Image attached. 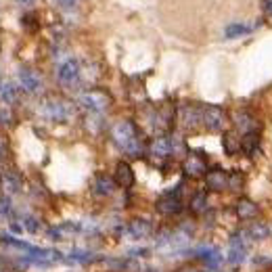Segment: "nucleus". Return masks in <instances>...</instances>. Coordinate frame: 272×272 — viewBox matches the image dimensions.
Here are the masks:
<instances>
[{"instance_id":"4468645a","label":"nucleus","mask_w":272,"mask_h":272,"mask_svg":"<svg viewBox=\"0 0 272 272\" xmlns=\"http://www.w3.org/2000/svg\"><path fill=\"white\" fill-rule=\"evenodd\" d=\"M264 9H266L268 13H272V0H266V2H264Z\"/></svg>"},{"instance_id":"9d476101","label":"nucleus","mask_w":272,"mask_h":272,"mask_svg":"<svg viewBox=\"0 0 272 272\" xmlns=\"http://www.w3.org/2000/svg\"><path fill=\"white\" fill-rule=\"evenodd\" d=\"M186 170H189V174H203L205 172V166L199 159H191L189 163H186Z\"/></svg>"},{"instance_id":"7ed1b4c3","label":"nucleus","mask_w":272,"mask_h":272,"mask_svg":"<svg viewBox=\"0 0 272 272\" xmlns=\"http://www.w3.org/2000/svg\"><path fill=\"white\" fill-rule=\"evenodd\" d=\"M258 212H260L258 205H255L253 201H249V199H241L239 205H237V214H239L241 220H251V218L258 216Z\"/></svg>"},{"instance_id":"f03ea898","label":"nucleus","mask_w":272,"mask_h":272,"mask_svg":"<svg viewBox=\"0 0 272 272\" xmlns=\"http://www.w3.org/2000/svg\"><path fill=\"white\" fill-rule=\"evenodd\" d=\"M245 258H247V245H245V239L232 237L230 247H228V262H232V264H241V262H245Z\"/></svg>"},{"instance_id":"20e7f679","label":"nucleus","mask_w":272,"mask_h":272,"mask_svg":"<svg viewBox=\"0 0 272 272\" xmlns=\"http://www.w3.org/2000/svg\"><path fill=\"white\" fill-rule=\"evenodd\" d=\"M258 145H260V134H258V132H247L245 138L241 141V149L247 151V153H253L255 149H258Z\"/></svg>"},{"instance_id":"0eeeda50","label":"nucleus","mask_w":272,"mask_h":272,"mask_svg":"<svg viewBox=\"0 0 272 272\" xmlns=\"http://www.w3.org/2000/svg\"><path fill=\"white\" fill-rule=\"evenodd\" d=\"M118 180L124 186H130L132 182H134V174H132L128 163H120V166H118Z\"/></svg>"},{"instance_id":"1a4fd4ad","label":"nucleus","mask_w":272,"mask_h":272,"mask_svg":"<svg viewBox=\"0 0 272 272\" xmlns=\"http://www.w3.org/2000/svg\"><path fill=\"white\" fill-rule=\"evenodd\" d=\"M224 149H226L228 153H237L241 149V143L232 134H226V138H224Z\"/></svg>"},{"instance_id":"f8f14e48","label":"nucleus","mask_w":272,"mask_h":272,"mask_svg":"<svg viewBox=\"0 0 272 272\" xmlns=\"http://www.w3.org/2000/svg\"><path fill=\"white\" fill-rule=\"evenodd\" d=\"M237 118H239L237 124L241 126V130H245V132H247V130L251 128V115H249V113H243V111H241V113L237 115Z\"/></svg>"},{"instance_id":"6e6552de","label":"nucleus","mask_w":272,"mask_h":272,"mask_svg":"<svg viewBox=\"0 0 272 272\" xmlns=\"http://www.w3.org/2000/svg\"><path fill=\"white\" fill-rule=\"evenodd\" d=\"M247 235H249L251 239H262V237H266L268 235V228L264 226L262 222H258V224H253V226L247 230Z\"/></svg>"},{"instance_id":"423d86ee","label":"nucleus","mask_w":272,"mask_h":272,"mask_svg":"<svg viewBox=\"0 0 272 272\" xmlns=\"http://www.w3.org/2000/svg\"><path fill=\"white\" fill-rule=\"evenodd\" d=\"M247 32H249V25H245V23H230V25H226V29H224V36L226 38H241L245 36Z\"/></svg>"},{"instance_id":"ddd939ff","label":"nucleus","mask_w":272,"mask_h":272,"mask_svg":"<svg viewBox=\"0 0 272 272\" xmlns=\"http://www.w3.org/2000/svg\"><path fill=\"white\" fill-rule=\"evenodd\" d=\"M75 75V63H67L63 67V72H61V77L63 80H69V77H74Z\"/></svg>"},{"instance_id":"9b49d317","label":"nucleus","mask_w":272,"mask_h":272,"mask_svg":"<svg viewBox=\"0 0 272 272\" xmlns=\"http://www.w3.org/2000/svg\"><path fill=\"white\" fill-rule=\"evenodd\" d=\"M147 232H149V224H147V222L138 220V222L132 224V235H134V237H143V235H147Z\"/></svg>"},{"instance_id":"f257e3e1","label":"nucleus","mask_w":272,"mask_h":272,"mask_svg":"<svg viewBox=\"0 0 272 272\" xmlns=\"http://www.w3.org/2000/svg\"><path fill=\"white\" fill-rule=\"evenodd\" d=\"M203 120H205V126L212 130H222L224 124H226V118H224V111L220 107H207L203 113Z\"/></svg>"},{"instance_id":"39448f33","label":"nucleus","mask_w":272,"mask_h":272,"mask_svg":"<svg viewBox=\"0 0 272 272\" xmlns=\"http://www.w3.org/2000/svg\"><path fill=\"white\" fill-rule=\"evenodd\" d=\"M228 180L230 178L224 172H212V176H209V186H212L214 191H224L228 186Z\"/></svg>"}]
</instances>
